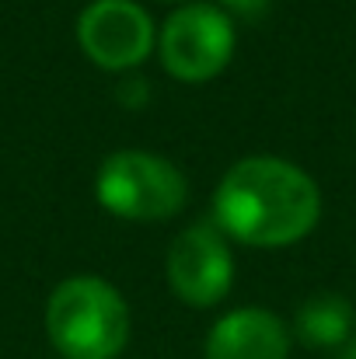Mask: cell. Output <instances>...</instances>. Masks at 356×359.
<instances>
[{
    "label": "cell",
    "instance_id": "obj_1",
    "mask_svg": "<svg viewBox=\"0 0 356 359\" xmlns=\"http://www.w3.org/2000/svg\"><path fill=\"white\" fill-rule=\"evenodd\" d=\"M322 220L315 178L283 157H244L231 164L213 192V224L248 248H286Z\"/></svg>",
    "mask_w": 356,
    "mask_h": 359
},
{
    "label": "cell",
    "instance_id": "obj_2",
    "mask_svg": "<svg viewBox=\"0 0 356 359\" xmlns=\"http://www.w3.org/2000/svg\"><path fill=\"white\" fill-rule=\"evenodd\" d=\"M129 328L122 293L102 276H70L49 293L46 335L63 359H116Z\"/></svg>",
    "mask_w": 356,
    "mask_h": 359
},
{
    "label": "cell",
    "instance_id": "obj_3",
    "mask_svg": "<svg viewBox=\"0 0 356 359\" xmlns=\"http://www.w3.org/2000/svg\"><path fill=\"white\" fill-rule=\"evenodd\" d=\"M95 199L119 220L157 224L182 213L189 199V182L161 154L147 150H116L98 164Z\"/></svg>",
    "mask_w": 356,
    "mask_h": 359
},
{
    "label": "cell",
    "instance_id": "obj_4",
    "mask_svg": "<svg viewBox=\"0 0 356 359\" xmlns=\"http://www.w3.org/2000/svg\"><path fill=\"white\" fill-rule=\"evenodd\" d=\"M237 46L235 21L217 4H182L157 35L164 70L182 84H206L231 63Z\"/></svg>",
    "mask_w": 356,
    "mask_h": 359
},
{
    "label": "cell",
    "instance_id": "obj_5",
    "mask_svg": "<svg viewBox=\"0 0 356 359\" xmlns=\"http://www.w3.org/2000/svg\"><path fill=\"white\" fill-rule=\"evenodd\" d=\"M171 293L189 307H217L235 283L231 238L213 224L199 220L171 241L164 258Z\"/></svg>",
    "mask_w": 356,
    "mask_h": 359
},
{
    "label": "cell",
    "instance_id": "obj_6",
    "mask_svg": "<svg viewBox=\"0 0 356 359\" xmlns=\"http://www.w3.org/2000/svg\"><path fill=\"white\" fill-rule=\"evenodd\" d=\"M77 42L95 67L133 70L157 49V28L133 0H91L77 18Z\"/></svg>",
    "mask_w": 356,
    "mask_h": 359
},
{
    "label": "cell",
    "instance_id": "obj_7",
    "mask_svg": "<svg viewBox=\"0 0 356 359\" xmlns=\"http://www.w3.org/2000/svg\"><path fill=\"white\" fill-rule=\"evenodd\" d=\"M206 359H290V328L265 307H237L206 335Z\"/></svg>",
    "mask_w": 356,
    "mask_h": 359
},
{
    "label": "cell",
    "instance_id": "obj_8",
    "mask_svg": "<svg viewBox=\"0 0 356 359\" xmlns=\"http://www.w3.org/2000/svg\"><path fill=\"white\" fill-rule=\"evenodd\" d=\"M356 311L339 293H315L297 307L294 335L311 349H343L353 339Z\"/></svg>",
    "mask_w": 356,
    "mask_h": 359
},
{
    "label": "cell",
    "instance_id": "obj_9",
    "mask_svg": "<svg viewBox=\"0 0 356 359\" xmlns=\"http://www.w3.org/2000/svg\"><path fill=\"white\" fill-rule=\"evenodd\" d=\"M220 11L235 14V18H244V21H255L269 11V0H217Z\"/></svg>",
    "mask_w": 356,
    "mask_h": 359
},
{
    "label": "cell",
    "instance_id": "obj_10",
    "mask_svg": "<svg viewBox=\"0 0 356 359\" xmlns=\"http://www.w3.org/2000/svg\"><path fill=\"white\" fill-rule=\"evenodd\" d=\"M339 359H356V335L343 346V349H339Z\"/></svg>",
    "mask_w": 356,
    "mask_h": 359
},
{
    "label": "cell",
    "instance_id": "obj_11",
    "mask_svg": "<svg viewBox=\"0 0 356 359\" xmlns=\"http://www.w3.org/2000/svg\"><path fill=\"white\" fill-rule=\"evenodd\" d=\"M168 4H178V0H168Z\"/></svg>",
    "mask_w": 356,
    "mask_h": 359
}]
</instances>
